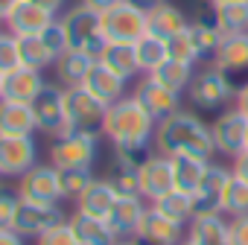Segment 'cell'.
Masks as SVG:
<instances>
[{
	"mask_svg": "<svg viewBox=\"0 0 248 245\" xmlns=\"http://www.w3.org/2000/svg\"><path fill=\"white\" fill-rule=\"evenodd\" d=\"M0 245H27V236H21L18 230L6 228V230H0Z\"/></svg>",
	"mask_w": 248,
	"mask_h": 245,
	"instance_id": "obj_49",
	"label": "cell"
},
{
	"mask_svg": "<svg viewBox=\"0 0 248 245\" xmlns=\"http://www.w3.org/2000/svg\"><path fill=\"white\" fill-rule=\"evenodd\" d=\"M38 35H41V41L53 50V56H56V59H59L64 50H70V44H67V32H64L62 18H53V21H50V24H47Z\"/></svg>",
	"mask_w": 248,
	"mask_h": 245,
	"instance_id": "obj_42",
	"label": "cell"
},
{
	"mask_svg": "<svg viewBox=\"0 0 248 245\" xmlns=\"http://www.w3.org/2000/svg\"><path fill=\"white\" fill-rule=\"evenodd\" d=\"M231 181V167H222L216 161L207 164V172L193 196L196 201V216L202 213H222V196H225V187Z\"/></svg>",
	"mask_w": 248,
	"mask_h": 245,
	"instance_id": "obj_15",
	"label": "cell"
},
{
	"mask_svg": "<svg viewBox=\"0 0 248 245\" xmlns=\"http://www.w3.org/2000/svg\"><path fill=\"white\" fill-rule=\"evenodd\" d=\"M135 50H138V64H140V73H143V76L152 73V70H158V67L170 59L167 41L158 38V35H152V32H146V35L135 44Z\"/></svg>",
	"mask_w": 248,
	"mask_h": 245,
	"instance_id": "obj_34",
	"label": "cell"
},
{
	"mask_svg": "<svg viewBox=\"0 0 248 245\" xmlns=\"http://www.w3.org/2000/svg\"><path fill=\"white\" fill-rule=\"evenodd\" d=\"M155 152L175 158V155H193L202 161H213L216 143H213V129L190 111H175L167 120L155 126Z\"/></svg>",
	"mask_w": 248,
	"mask_h": 245,
	"instance_id": "obj_1",
	"label": "cell"
},
{
	"mask_svg": "<svg viewBox=\"0 0 248 245\" xmlns=\"http://www.w3.org/2000/svg\"><path fill=\"white\" fill-rule=\"evenodd\" d=\"M35 242H38V245H79V239H76L73 228L67 225V219L59 222V225H53L50 230H44Z\"/></svg>",
	"mask_w": 248,
	"mask_h": 245,
	"instance_id": "obj_44",
	"label": "cell"
},
{
	"mask_svg": "<svg viewBox=\"0 0 248 245\" xmlns=\"http://www.w3.org/2000/svg\"><path fill=\"white\" fill-rule=\"evenodd\" d=\"M38 122L30 102L0 99V138H35Z\"/></svg>",
	"mask_w": 248,
	"mask_h": 245,
	"instance_id": "obj_18",
	"label": "cell"
},
{
	"mask_svg": "<svg viewBox=\"0 0 248 245\" xmlns=\"http://www.w3.org/2000/svg\"><path fill=\"white\" fill-rule=\"evenodd\" d=\"M170 161H172V184H175V190L196 196L210 161H202V158H193V155H175Z\"/></svg>",
	"mask_w": 248,
	"mask_h": 245,
	"instance_id": "obj_29",
	"label": "cell"
},
{
	"mask_svg": "<svg viewBox=\"0 0 248 245\" xmlns=\"http://www.w3.org/2000/svg\"><path fill=\"white\" fill-rule=\"evenodd\" d=\"M18 196L35 204H62L59 169L53 164H35L30 172L18 178Z\"/></svg>",
	"mask_w": 248,
	"mask_h": 245,
	"instance_id": "obj_8",
	"label": "cell"
},
{
	"mask_svg": "<svg viewBox=\"0 0 248 245\" xmlns=\"http://www.w3.org/2000/svg\"><path fill=\"white\" fill-rule=\"evenodd\" d=\"M53 18H59V15H53V12H47V9H41V6H35V3H30V0H21V3L9 12V18L3 21V27L12 32V35H38Z\"/></svg>",
	"mask_w": 248,
	"mask_h": 245,
	"instance_id": "obj_21",
	"label": "cell"
},
{
	"mask_svg": "<svg viewBox=\"0 0 248 245\" xmlns=\"http://www.w3.org/2000/svg\"><path fill=\"white\" fill-rule=\"evenodd\" d=\"M187 239L196 245H228V216L225 213H202L187 225Z\"/></svg>",
	"mask_w": 248,
	"mask_h": 245,
	"instance_id": "obj_25",
	"label": "cell"
},
{
	"mask_svg": "<svg viewBox=\"0 0 248 245\" xmlns=\"http://www.w3.org/2000/svg\"><path fill=\"white\" fill-rule=\"evenodd\" d=\"M0 24H3V21H0Z\"/></svg>",
	"mask_w": 248,
	"mask_h": 245,
	"instance_id": "obj_58",
	"label": "cell"
},
{
	"mask_svg": "<svg viewBox=\"0 0 248 245\" xmlns=\"http://www.w3.org/2000/svg\"><path fill=\"white\" fill-rule=\"evenodd\" d=\"M108 181L114 184L117 196H140L138 169H129V167H114V172L108 175ZM140 199H143V196H140Z\"/></svg>",
	"mask_w": 248,
	"mask_h": 245,
	"instance_id": "obj_41",
	"label": "cell"
},
{
	"mask_svg": "<svg viewBox=\"0 0 248 245\" xmlns=\"http://www.w3.org/2000/svg\"><path fill=\"white\" fill-rule=\"evenodd\" d=\"M62 24H64L70 50H79V53L91 56L93 61L102 56L108 38L102 35V15L99 12H93L85 3H79V6H70L62 15Z\"/></svg>",
	"mask_w": 248,
	"mask_h": 245,
	"instance_id": "obj_3",
	"label": "cell"
},
{
	"mask_svg": "<svg viewBox=\"0 0 248 245\" xmlns=\"http://www.w3.org/2000/svg\"><path fill=\"white\" fill-rule=\"evenodd\" d=\"M138 181H140V196L152 204L161 196H167L170 190H175L172 184V161L161 152H155L140 169H138Z\"/></svg>",
	"mask_w": 248,
	"mask_h": 245,
	"instance_id": "obj_14",
	"label": "cell"
},
{
	"mask_svg": "<svg viewBox=\"0 0 248 245\" xmlns=\"http://www.w3.org/2000/svg\"><path fill=\"white\" fill-rule=\"evenodd\" d=\"M44 76L41 70H32V67H18L12 73L3 76V99H15V102H35V96L44 91Z\"/></svg>",
	"mask_w": 248,
	"mask_h": 245,
	"instance_id": "obj_22",
	"label": "cell"
},
{
	"mask_svg": "<svg viewBox=\"0 0 248 245\" xmlns=\"http://www.w3.org/2000/svg\"><path fill=\"white\" fill-rule=\"evenodd\" d=\"M233 108H236V111L248 120V82L236 88V93H233Z\"/></svg>",
	"mask_w": 248,
	"mask_h": 245,
	"instance_id": "obj_47",
	"label": "cell"
},
{
	"mask_svg": "<svg viewBox=\"0 0 248 245\" xmlns=\"http://www.w3.org/2000/svg\"><path fill=\"white\" fill-rule=\"evenodd\" d=\"M231 172L248 184V149H242V152L233 158V164H231Z\"/></svg>",
	"mask_w": 248,
	"mask_h": 245,
	"instance_id": "obj_46",
	"label": "cell"
},
{
	"mask_svg": "<svg viewBox=\"0 0 248 245\" xmlns=\"http://www.w3.org/2000/svg\"><path fill=\"white\" fill-rule=\"evenodd\" d=\"M18 3H21V0H0V21H6V18H9V12H12Z\"/></svg>",
	"mask_w": 248,
	"mask_h": 245,
	"instance_id": "obj_52",
	"label": "cell"
},
{
	"mask_svg": "<svg viewBox=\"0 0 248 245\" xmlns=\"http://www.w3.org/2000/svg\"><path fill=\"white\" fill-rule=\"evenodd\" d=\"M38 164L35 138H0V175L21 178Z\"/></svg>",
	"mask_w": 248,
	"mask_h": 245,
	"instance_id": "obj_10",
	"label": "cell"
},
{
	"mask_svg": "<svg viewBox=\"0 0 248 245\" xmlns=\"http://www.w3.org/2000/svg\"><path fill=\"white\" fill-rule=\"evenodd\" d=\"M96 61H102L108 70H114L117 76H123L126 82H129V79H135V76L140 73L135 44H117V41H108V44H105V50H102V56H99Z\"/></svg>",
	"mask_w": 248,
	"mask_h": 245,
	"instance_id": "obj_28",
	"label": "cell"
},
{
	"mask_svg": "<svg viewBox=\"0 0 248 245\" xmlns=\"http://www.w3.org/2000/svg\"><path fill=\"white\" fill-rule=\"evenodd\" d=\"M82 3L88 6V9H93V12H99V15H105L108 9H114V6H120L123 0H82Z\"/></svg>",
	"mask_w": 248,
	"mask_h": 245,
	"instance_id": "obj_48",
	"label": "cell"
},
{
	"mask_svg": "<svg viewBox=\"0 0 248 245\" xmlns=\"http://www.w3.org/2000/svg\"><path fill=\"white\" fill-rule=\"evenodd\" d=\"M155 126H158V122L149 117V111L132 93H126L123 99H117L114 105H108L105 122H102V138H108L111 146H123V143H152Z\"/></svg>",
	"mask_w": 248,
	"mask_h": 245,
	"instance_id": "obj_2",
	"label": "cell"
},
{
	"mask_svg": "<svg viewBox=\"0 0 248 245\" xmlns=\"http://www.w3.org/2000/svg\"><path fill=\"white\" fill-rule=\"evenodd\" d=\"M207 3H210V6L216 9V6H222V3H233V0H207Z\"/></svg>",
	"mask_w": 248,
	"mask_h": 245,
	"instance_id": "obj_54",
	"label": "cell"
},
{
	"mask_svg": "<svg viewBox=\"0 0 248 245\" xmlns=\"http://www.w3.org/2000/svg\"><path fill=\"white\" fill-rule=\"evenodd\" d=\"M67 216L62 213V204H35V201H24L15 213V225L12 230H18L21 236H41L44 230H50L53 225L64 222Z\"/></svg>",
	"mask_w": 248,
	"mask_h": 245,
	"instance_id": "obj_13",
	"label": "cell"
},
{
	"mask_svg": "<svg viewBox=\"0 0 248 245\" xmlns=\"http://www.w3.org/2000/svg\"><path fill=\"white\" fill-rule=\"evenodd\" d=\"M105 105L88 93L82 85L64 88V117H67V132H91L102 135V122H105Z\"/></svg>",
	"mask_w": 248,
	"mask_h": 245,
	"instance_id": "obj_4",
	"label": "cell"
},
{
	"mask_svg": "<svg viewBox=\"0 0 248 245\" xmlns=\"http://www.w3.org/2000/svg\"><path fill=\"white\" fill-rule=\"evenodd\" d=\"M18 50H21V64L32 67V70H47L56 64L53 50L41 41V35H21L18 38Z\"/></svg>",
	"mask_w": 248,
	"mask_h": 245,
	"instance_id": "obj_33",
	"label": "cell"
},
{
	"mask_svg": "<svg viewBox=\"0 0 248 245\" xmlns=\"http://www.w3.org/2000/svg\"><path fill=\"white\" fill-rule=\"evenodd\" d=\"M236 88L231 82L228 73H222L219 67H204V70H196L190 88H187V96L196 108L202 111H213V108H222L228 99H233Z\"/></svg>",
	"mask_w": 248,
	"mask_h": 245,
	"instance_id": "obj_6",
	"label": "cell"
},
{
	"mask_svg": "<svg viewBox=\"0 0 248 245\" xmlns=\"http://www.w3.org/2000/svg\"><path fill=\"white\" fill-rule=\"evenodd\" d=\"M67 225L73 228L79 245H114L117 242V233L111 230V225L105 219H96V216H88V213L73 210L67 216Z\"/></svg>",
	"mask_w": 248,
	"mask_h": 245,
	"instance_id": "obj_24",
	"label": "cell"
},
{
	"mask_svg": "<svg viewBox=\"0 0 248 245\" xmlns=\"http://www.w3.org/2000/svg\"><path fill=\"white\" fill-rule=\"evenodd\" d=\"M96 149H99V135H91V132H62L50 143V164L56 169L93 167Z\"/></svg>",
	"mask_w": 248,
	"mask_h": 245,
	"instance_id": "obj_5",
	"label": "cell"
},
{
	"mask_svg": "<svg viewBox=\"0 0 248 245\" xmlns=\"http://www.w3.org/2000/svg\"><path fill=\"white\" fill-rule=\"evenodd\" d=\"M167 50H170V59H175V61H184V64H193V67H196V61H202V56H199V47H196V38H193L190 27H187V30H181L178 35H172V38L167 41Z\"/></svg>",
	"mask_w": 248,
	"mask_h": 245,
	"instance_id": "obj_39",
	"label": "cell"
},
{
	"mask_svg": "<svg viewBox=\"0 0 248 245\" xmlns=\"http://www.w3.org/2000/svg\"><path fill=\"white\" fill-rule=\"evenodd\" d=\"M216 21L225 35H242L248 32V0H233V3L216 6Z\"/></svg>",
	"mask_w": 248,
	"mask_h": 245,
	"instance_id": "obj_35",
	"label": "cell"
},
{
	"mask_svg": "<svg viewBox=\"0 0 248 245\" xmlns=\"http://www.w3.org/2000/svg\"><path fill=\"white\" fill-rule=\"evenodd\" d=\"M30 3H35V6H41V9H47V12L59 15V12L64 9V3H67V0H30Z\"/></svg>",
	"mask_w": 248,
	"mask_h": 245,
	"instance_id": "obj_50",
	"label": "cell"
},
{
	"mask_svg": "<svg viewBox=\"0 0 248 245\" xmlns=\"http://www.w3.org/2000/svg\"><path fill=\"white\" fill-rule=\"evenodd\" d=\"M114 245H143V242H140L138 236H129V239H117Z\"/></svg>",
	"mask_w": 248,
	"mask_h": 245,
	"instance_id": "obj_53",
	"label": "cell"
},
{
	"mask_svg": "<svg viewBox=\"0 0 248 245\" xmlns=\"http://www.w3.org/2000/svg\"><path fill=\"white\" fill-rule=\"evenodd\" d=\"M132 96H135L146 111H149V117H152L155 122H161V120H167L170 114L181 111V93H175V91L164 88V85H161V82H155L152 76H143V79L135 85Z\"/></svg>",
	"mask_w": 248,
	"mask_h": 245,
	"instance_id": "obj_12",
	"label": "cell"
},
{
	"mask_svg": "<svg viewBox=\"0 0 248 245\" xmlns=\"http://www.w3.org/2000/svg\"><path fill=\"white\" fill-rule=\"evenodd\" d=\"M117 199L120 196H117V190H114V184L108 178H93L85 187V193L76 199V210L88 213V216H96V219H108V213L117 204Z\"/></svg>",
	"mask_w": 248,
	"mask_h": 245,
	"instance_id": "obj_23",
	"label": "cell"
},
{
	"mask_svg": "<svg viewBox=\"0 0 248 245\" xmlns=\"http://www.w3.org/2000/svg\"><path fill=\"white\" fill-rule=\"evenodd\" d=\"M228 245H248V216L228 219Z\"/></svg>",
	"mask_w": 248,
	"mask_h": 245,
	"instance_id": "obj_45",
	"label": "cell"
},
{
	"mask_svg": "<svg viewBox=\"0 0 248 245\" xmlns=\"http://www.w3.org/2000/svg\"><path fill=\"white\" fill-rule=\"evenodd\" d=\"M222 213L228 219L233 216H248V184L242 178H236L231 172V181L225 187V196H222Z\"/></svg>",
	"mask_w": 248,
	"mask_h": 245,
	"instance_id": "obj_37",
	"label": "cell"
},
{
	"mask_svg": "<svg viewBox=\"0 0 248 245\" xmlns=\"http://www.w3.org/2000/svg\"><path fill=\"white\" fill-rule=\"evenodd\" d=\"M146 210H149L146 199H140V196H120L105 222L111 225L117 239H129V236H138V228H140Z\"/></svg>",
	"mask_w": 248,
	"mask_h": 245,
	"instance_id": "obj_16",
	"label": "cell"
},
{
	"mask_svg": "<svg viewBox=\"0 0 248 245\" xmlns=\"http://www.w3.org/2000/svg\"><path fill=\"white\" fill-rule=\"evenodd\" d=\"M126 3H132V6H138V9H143V12H149V9L161 6L164 0H126Z\"/></svg>",
	"mask_w": 248,
	"mask_h": 245,
	"instance_id": "obj_51",
	"label": "cell"
},
{
	"mask_svg": "<svg viewBox=\"0 0 248 245\" xmlns=\"http://www.w3.org/2000/svg\"><path fill=\"white\" fill-rule=\"evenodd\" d=\"M210 64L219 67L228 76L248 70V32H242V35H225V41H222V47H219V53L213 56Z\"/></svg>",
	"mask_w": 248,
	"mask_h": 245,
	"instance_id": "obj_26",
	"label": "cell"
},
{
	"mask_svg": "<svg viewBox=\"0 0 248 245\" xmlns=\"http://www.w3.org/2000/svg\"><path fill=\"white\" fill-rule=\"evenodd\" d=\"M146 18H149V32H152V35H158V38H164V41H170L172 35H178L181 30H187V27H190L187 15H184L178 6L167 3V0H164L161 6L149 9V12H146Z\"/></svg>",
	"mask_w": 248,
	"mask_h": 245,
	"instance_id": "obj_27",
	"label": "cell"
},
{
	"mask_svg": "<svg viewBox=\"0 0 248 245\" xmlns=\"http://www.w3.org/2000/svg\"><path fill=\"white\" fill-rule=\"evenodd\" d=\"M146 32H149V18H146V12L138 9V6H132V3H126V0L102 15V35H105L108 41H117V44H138Z\"/></svg>",
	"mask_w": 248,
	"mask_h": 245,
	"instance_id": "obj_7",
	"label": "cell"
},
{
	"mask_svg": "<svg viewBox=\"0 0 248 245\" xmlns=\"http://www.w3.org/2000/svg\"><path fill=\"white\" fill-rule=\"evenodd\" d=\"M126 85H129L126 79L117 76L114 70H108L102 61H93V67L88 70V76H85V82H82V88H85L88 93H93L105 108L126 96Z\"/></svg>",
	"mask_w": 248,
	"mask_h": 245,
	"instance_id": "obj_19",
	"label": "cell"
},
{
	"mask_svg": "<svg viewBox=\"0 0 248 245\" xmlns=\"http://www.w3.org/2000/svg\"><path fill=\"white\" fill-rule=\"evenodd\" d=\"M245 149H248V132H245Z\"/></svg>",
	"mask_w": 248,
	"mask_h": 245,
	"instance_id": "obj_57",
	"label": "cell"
},
{
	"mask_svg": "<svg viewBox=\"0 0 248 245\" xmlns=\"http://www.w3.org/2000/svg\"><path fill=\"white\" fill-rule=\"evenodd\" d=\"M213 143H216V152L225 155V158H236L242 149H245V132H248V120L236 111V108H228L222 111L216 120H213Z\"/></svg>",
	"mask_w": 248,
	"mask_h": 245,
	"instance_id": "obj_11",
	"label": "cell"
},
{
	"mask_svg": "<svg viewBox=\"0 0 248 245\" xmlns=\"http://www.w3.org/2000/svg\"><path fill=\"white\" fill-rule=\"evenodd\" d=\"M152 155H155V143H123L114 146V167L140 169Z\"/></svg>",
	"mask_w": 248,
	"mask_h": 245,
	"instance_id": "obj_38",
	"label": "cell"
},
{
	"mask_svg": "<svg viewBox=\"0 0 248 245\" xmlns=\"http://www.w3.org/2000/svg\"><path fill=\"white\" fill-rule=\"evenodd\" d=\"M21 67V50H18V35H12L9 30L0 32V73H12Z\"/></svg>",
	"mask_w": 248,
	"mask_h": 245,
	"instance_id": "obj_40",
	"label": "cell"
},
{
	"mask_svg": "<svg viewBox=\"0 0 248 245\" xmlns=\"http://www.w3.org/2000/svg\"><path fill=\"white\" fill-rule=\"evenodd\" d=\"M38 132L47 138H59L67 132V117H64V88L62 85H44V91L32 102Z\"/></svg>",
	"mask_w": 248,
	"mask_h": 245,
	"instance_id": "obj_9",
	"label": "cell"
},
{
	"mask_svg": "<svg viewBox=\"0 0 248 245\" xmlns=\"http://www.w3.org/2000/svg\"><path fill=\"white\" fill-rule=\"evenodd\" d=\"M190 32H193V38H196L199 56L213 61V56L219 53V47H222V41H225V32L219 30V21H216V9H213V6L202 9V12L190 21Z\"/></svg>",
	"mask_w": 248,
	"mask_h": 245,
	"instance_id": "obj_20",
	"label": "cell"
},
{
	"mask_svg": "<svg viewBox=\"0 0 248 245\" xmlns=\"http://www.w3.org/2000/svg\"><path fill=\"white\" fill-rule=\"evenodd\" d=\"M146 76H152L155 82H161L164 88H170V91H175V93H187V88H190L196 70H193V64H184V61L167 59L158 70H152V73H146Z\"/></svg>",
	"mask_w": 248,
	"mask_h": 245,
	"instance_id": "obj_31",
	"label": "cell"
},
{
	"mask_svg": "<svg viewBox=\"0 0 248 245\" xmlns=\"http://www.w3.org/2000/svg\"><path fill=\"white\" fill-rule=\"evenodd\" d=\"M0 99H3V73H0Z\"/></svg>",
	"mask_w": 248,
	"mask_h": 245,
	"instance_id": "obj_55",
	"label": "cell"
},
{
	"mask_svg": "<svg viewBox=\"0 0 248 245\" xmlns=\"http://www.w3.org/2000/svg\"><path fill=\"white\" fill-rule=\"evenodd\" d=\"M21 207V196L18 190H6L0 187V230H6L15 225V213Z\"/></svg>",
	"mask_w": 248,
	"mask_h": 245,
	"instance_id": "obj_43",
	"label": "cell"
},
{
	"mask_svg": "<svg viewBox=\"0 0 248 245\" xmlns=\"http://www.w3.org/2000/svg\"><path fill=\"white\" fill-rule=\"evenodd\" d=\"M93 181L91 167H70V169H59V187H62V201H76L85 187Z\"/></svg>",
	"mask_w": 248,
	"mask_h": 245,
	"instance_id": "obj_36",
	"label": "cell"
},
{
	"mask_svg": "<svg viewBox=\"0 0 248 245\" xmlns=\"http://www.w3.org/2000/svg\"><path fill=\"white\" fill-rule=\"evenodd\" d=\"M178 245H196V242H190V239H181V242H178Z\"/></svg>",
	"mask_w": 248,
	"mask_h": 245,
	"instance_id": "obj_56",
	"label": "cell"
},
{
	"mask_svg": "<svg viewBox=\"0 0 248 245\" xmlns=\"http://www.w3.org/2000/svg\"><path fill=\"white\" fill-rule=\"evenodd\" d=\"M184 228L187 225L172 222L170 216H164L161 210H155L149 204V210H146V216H143V222L138 228V239L143 245H178L181 239H187Z\"/></svg>",
	"mask_w": 248,
	"mask_h": 245,
	"instance_id": "obj_17",
	"label": "cell"
},
{
	"mask_svg": "<svg viewBox=\"0 0 248 245\" xmlns=\"http://www.w3.org/2000/svg\"><path fill=\"white\" fill-rule=\"evenodd\" d=\"M53 67H56V79H59L62 88H76V85L85 82L88 70L93 67V59L85 56V53H79V50H64L56 59Z\"/></svg>",
	"mask_w": 248,
	"mask_h": 245,
	"instance_id": "obj_30",
	"label": "cell"
},
{
	"mask_svg": "<svg viewBox=\"0 0 248 245\" xmlns=\"http://www.w3.org/2000/svg\"><path fill=\"white\" fill-rule=\"evenodd\" d=\"M155 210H161L164 216H170L172 222L178 225H190L193 216H196V201L190 193H181V190H170L167 196H161L158 201H152Z\"/></svg>",
	"mask_w": 248,
	"mask_h": 245,
	"instance_id": "obj_32",
	"label": "cell"
}]
</instances>
